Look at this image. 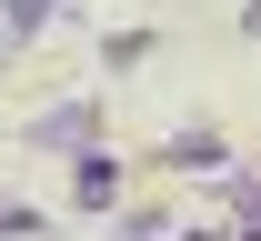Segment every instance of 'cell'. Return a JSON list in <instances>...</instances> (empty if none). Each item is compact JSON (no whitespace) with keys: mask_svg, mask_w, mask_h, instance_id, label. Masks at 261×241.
<instances>
[{"mask_svg":"<svg viewBox=\"0 0 261 241\" xmlns=\"http://www.w3.org/2000/svg\"><path fill=\"white\" fill-rule=\"evenodd\" d=\"M111 191H121V161H100V151H81V201L100 211V201H111Z\"/></svg>","mask_w":261,"mask_h":241,"instance_id":"1","label":"cell"},{"mask_svg":"<svg viewBox=\"0 0 261 241\" xmlns=\"http://www.w3.org/2000/svg\"><path fill=\"white\" fill-rule=\"evenodd\" d=\"M91 121H100L91 101H61V111H50V121H40V141H91Z\"/></svg>","mask_w":261,"mask_h":241,"instance_id":"2","label":"cell"},{"mask_svg":"<svg viewBox=\"0 0 261 241\" xmlns=\"http://www.w3.org/2000/svg\"><path fill=\"white\" fill-rule=\"evenodd\" d=\"M121 241H171V231H161V211H130V221H121Z\"/></svg>","mask_w":261,"mask_h":241,"instance_id":"3","label":"cell"}]
</instances>
